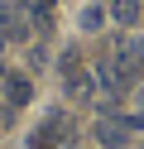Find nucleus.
<instances>
[{"mask_svg":"<svg viewBox=\"0 0 144 149\" xmlns=\"http://www.w3.org/2000/svg\"><path fill=\"white\" fill-rule=\"evenodd\" d=\"M111 72H115V87H130V82H139V72H144V43H139V39L115 43Z\"/></svg>","mask_w":144,"mask_h":149,"instance_id":"obj_1","label":"nucleus"},{"mask_svg":"<svg viewBox=\"0 0 144 149\" xmlns=\"http://www.w3.org/2000/svg\"><path fill=\"white\" fill-rule=\"evenodd\" d=\"M91 72H86V63L82 58H63V91L67 96H77V101H91Z\"/></svg>","mask_w":144,"mask_h":149,"instance_id":"obj_2","label":"nucleus"},{"mask_svg":"<svg viewBox=\"0 0 144 149\" xmlns=\"http://www.w3.org/2000/svg\"><path fill=\"white\" fill-rule=\"evenodd\" d=\"M63 130H67V120H63V111H48L43 116V125L29 135V149H58V139H63Z\"/></svg>","mask_w":144,"mask_h":149,"instance_id":"obj_3","label":"nucleus"},{"mask_svg":"<svg viewBox=\"0 0 144 149\" xmlns=\"http://www.w3.org/2000/svg\"><path fill=\"white\" fill-rule=\"evenodd\" d=\"M0 34H5V39H24V34H29L24 10H19L15 0H10V5H0Z\"/></svg>","mask_w":144,"mask_h":149,"instance_id":"obj_4","label":"nucleus"},{"mask_svg":"<svg viewBox=\"0 0 144 149\" xmlns=\"http://www.w3.org/2000/svg\"><path fill=\"white\" fill-rule=\"evenodd\" d=\"M125 135H130V125H125V120H101V125H96V139H101L106 149H120Z\"/></svg>","mask_w":144,"mask_h":149,"instance_id":"obj_5","label":"nucleus"},{"mask_svg":"<svg viewBox=\"0 0 144 149\" xmlns=\"http://www.w3.org/2000/svg\"><path fill=\"white\" fill-rule=\"evenodd\" d=\"M111 19L115 24H134L139 19V0H111Z\"/></svg>","mask_w":144,"mask_h":149,"instance_id":"obj_6","label":"nucleus"},{"mask_svg":"<svg viewBox=\"0 0 144 149\" xmlns=\"http://www.w3.org/2000/svg\"><path fill=\"white\" fill-rule=\"evenodd\" d=\"M29 91H34V87H29V77H5V96H10V106H24Z\"/></svg>","mask_w":144,"mask_h":149,"instance_id":"obj_7","label":"nucleus"},{"mask_svg":"<svg viewBox=\"0 0 144 149\" xmlns=\"http://www.w3.org/2000/svg\"><path fill=\"white\" fill-rule=\"evenodd\" d=\"M106 24V5H86L82 10V29H101Z\"/></svg>","mask_w":144,"mask_h":149,"instance_id":"obj_8","label":"nucleus"},{"mask_svg":"<svg viewBox=\"0 0 144 149\" xmlns=\"http://www.w3.org/2000/svg\"><path fill=\"white\" fill-rule=\"evenodd\" d=\"M0 87H5V68H0Z\"/></svg>","mask_w":144,"mask_h":149,"instance_id":"obj_9","label":"nucleus"}]
</instances>
